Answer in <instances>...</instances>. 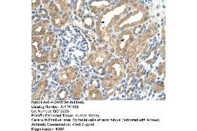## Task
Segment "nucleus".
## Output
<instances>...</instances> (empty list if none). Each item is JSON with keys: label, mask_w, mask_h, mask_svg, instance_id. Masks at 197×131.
Segmentation results:
<instances>
[{"label": "nucleus", "mask_w": 197, "mask_h": 131, "mask_svg": "<svg viewBox=\"0 0 197 131\" xmlns=\"http://www.w3.org/2000/svg\"><path fill=\"white\" fill-rule=\"evenodd\" d=\"M83 92H84L89 100H102V94L101 91L97 89H95L91 85L88 86V88L85 87L83 89Z\"/></svg>", "instance_id": "nucleus-4"}, {"label": "nucleus", "mask_w": 197, "mask_h": 131, "mask_svg": "<svg viewBox=\"0 0 197 131\" xmlns=\"http://www.w3.org/2000/svg\"><path fill=\"white\" fill-rule=\"evenodd\" d=\"M164 89V83L162 81H157L155 83L154 85L152 87V90L154 91V92H160L163 91Z\"/></svg>", "instance_id": "nucleus-14"}, {"label": "nucleus", "mask_w": 197, "mask_h": 131, "mask_svg": "<svg viewBox=\"0 0 197 131\" xmlns=\"http://www.w3.org/2000/svg\"><path fill=\"white\" fill-rule=\"evenodd\" d=\"M134 89H135V87H132L130 88L127 92L126 93V96L127 97H131L132 96V94H134Z\"/></svg>", "instance_id": "nucleus-25"}, {"label": "nucleus", "mask_w": 197, "mask_h": 131, "mask_svg": "<svg viewBox=\"0 0 197 131\" xmlns=\"http://www.w3.org/2000/svg\"><path fill=\"white\" fill-rule=\"evenodd\" d=\"M125 88H126V87H125L124 85H122V86L120 87V88L118 89L119 94H122L124 92H126V91H125Z\"/></svg>", "instance_id": "nucleus-27"}, {"label": "nucleus", "mask_w": 197, "mask_h": 131, "mask_svg": "<svg viewBox=\"0 0 197 131\" xmlns=\"http://www.w3.org/2000/svg\"><path fill=\"white\" fill-rule=\"evenodd\" d=\"M47 80L43 77L40 80V84L37 87H36L34 91L33 92V100H36V97H38V100L40 99L41 95L43 94V92H45V89L47 87Z\"/></svg>", "instance_id": "nucleus-6"}, {"label": "nucleus", "mask_w": 197, "mask_h": 131, "mask_svg": "<svg viewBox=\"0 0 197 131\" xmlns=\"http://www.w3.org/2000/svg\"><path fill=\"white\" fill-rule=\"evenodd\" d=\"M32 58L35 61L38 63H45L47 64L49 62V55L48 53L45 51L44 48L42 49L37 51L34 54V55L32 56Z\"/></svg>", "instance_id": "nucleus-5"}, {"label": "nucleus", "mask_w": 197, "mask_h": 131, "mask_svg": "<svg viewBox=\"0 0 197 131\" xmlns=\"http://www.w3.org/2000/svg\"><path fill=\"white\" fill-rule=\"evenodd\" d=\"M41 19H42V17L40 16V15H38L36 14V15H34V16L32 17V22L33 23L36 22V24L37 22H40Z\"/></svg>", "instance_id": "nucleus-21"}, {"label": "nucleus", "mask_w": 197, "mask_h": 131, "mask_svg": "<svg viewBox=\"0 0 197 131\" xmlns=\"http://www.w3.org/2000/svg\"><path fill=\"white\" fill-rule=\"evenodd\" d=\"M145 73H146V71H145L144 66H141L139 69H138L137 71H136V73H135V76H136V78H139L141 77V76L145 75Z\"/></svg>", "instance_id": "nucleus-18"}, {"label": "nucleus", "mask_w": 197, "mask_h": 131, "mask_svg": "<svg viewBox=\"0 0 197 131\" xmlns=\"http://www.w3.org/2000/svg\"><path fill=\"white\" fill-rule=\"evenodd\" d=\"M78 71V68L72 67L60 70L56 76L55 81L59 83L61 85H66L71 80H74L76 78Z\"/></svg>", "instance_id": "nucleus-1"}, {"label": "nucleus", "mask_w": 197, "mask_h": 131, "mask_svg": "<svg viewBox=\"0 0 197 131\" xmlns=\"http://www.w3.org/2000/svg\"><path fill=\"white\" fill-rule=\"evenodd\" d=\"M111 55L104 48H99L93 53L90 61L92 67H100L105 64L111 58Z\"/></svg>", "instance_id": "nucleus-2"}, {"label": "nucleus", "mask_w": 197, "mask_h": 131, "mask_svg": "<svg viewBox=\"0 0 197 131\" xmlns=\"http://www.w3.org/2000/svg\"><path fill=\"white\" fill-rule=\"evenodd\" d=\"M61 56V51L59 49H52L50 51L49 53V60L52 63H57L59 60Z\"/></svg>", "instance_id": "nucleus-10"}, {"label": "nucleus", "mask_w": 197, "mask_h": 131, "mask_svg": "<svg viewBox=\"0 0 197 131\" xmlns=\"http://www.w3.org/2000/svg\"><path fill=\"white\" fill-rule=\"evenodd\" d=\"M49 68V66L47 64L41 63L37 66V69L40 71H46Z\"/></svg>", "instance_id": "nucleus-19"}, {"label": "nucleus", "mask_w": 197, "mask_h": 131, "mask_svg": "<svg viewBox=\"0 0 197 131\" xmlns=\"http://www.w3.org/2000/svg\"><path fill=\"white\" fill-rule=\"evenodd\" d=\"M32 74H33V79H32V86L34 87L35 85L36 79V72L32 69Z\"/></svg>", "instance_id": "nucleus-26"}, {"label": "nucleus", "mask_w": 197, "mask_h": 131, "mask_svg": "<svg viewBox=\"0 0 197 131\" xmlns=\"http://www.w3.org/2000/svg\"><path fill=\"white\" fill-rule=\"evenodd\" d=\"M137 62L135 60H132L131 62L129 63V64L127 66V74H132V73H134V71H136L137 70Z\"/></svg>", "instance_id": "nucleus-13"}, {"label": "nucleus", "mask_w": 197, "mask_h": 131, "mask_svg": "<svg viewBox=\"0 0 197 131\" xmlns=\"http://www.w3.org/2000/svg\"><path fill=\"white\" fill-rule=\"evenodd\" d=\"M55 34L52 31H48L42 37L43 42L45 47H50L53 45L55 41Z\"/></svg>", "instance_id": "nucleus-8"}, {"label": "nucleus", "mask_w": 197, "mask_h": 131, "mask_svg": "<svg viewBox=\"0 0 197 131\" xmlns=\"http://www.w3.org/2000/svg\"><path fill=\"white\" fill-rule=\"evenodd\" d=\"M68 95V91L65 87H63L62 89H61L57 94V99L60 100V101H63L67 98Z\"/></svg>", "instance_id": "nucleus-12"}, {"label": "nucleus", "mask_w": 197, "mask_h": 131, "mask_svg": "<svg viewBox=\"0 0 197 131\" xmlns=\"http://www.w3.org/2000/svg\"><path fill=\"white\" fill-rule=\"evenodd\" d=\"M165 62H164L163 64H162V66H158V67L157 68V69L158 70V74H159V75H162V73H163V71H164V68H165Z\"/></svg>", "instance_id": "nucleus-22"}, {"label": "nucleus", "mask_w": 197, "mask_h": 131, "mask_svg": "<svg viewBox=\"0 0 197 131\" xmlns=\"http://www.w3.org/2000/svg\"><path fill=\"white\" fill-rule=\"evenodd\" d=\"M139 87H141V89H142L143 88V82L142 79H139V80L137 82L136 85H135V88H136L137 90H139Z\"/></svg>", "instance_id": "nucleus-23"}, {"label": "nucleus", "mask_w": 197, "mask_h": 131, "mask_svg": "<svg viewBox=\"0 0 197 131\" xmlns=\"http://www.w3.org/2000/svg\"><path fill=\"white\" fill-rule=\"evenodd\" d=\"M84 83V79L80 78L76 80L71 85L70 93L74 97L77 98V99H78V97H80V95L81 94V89H82Z\"/></svg>", "instance_id": "nucleus-7"}, {"label": "nucleus", "mask_w": 197, "mask_h": 131, "mask_svg": "<svg viewBox=\"0 0 197 131\" xmlns=\"http://www.w3.org/2000/svg\"><path fill=\"white\" fill-rule=\"evenodd\" d=\"M38 12H39L40 16L43 17V19H45V18L48 16V11L46 9L44 8L40 9L39 11H38Z\"/></svg>", "instance_id": "nucleus-20"}, {"label": "nucleus", "mask_w": 197, "mask_h": 131, "mask_svg": "<svg viewBox=\"0 0 197 131\" xmlns=\"http://www.w3.org/2000/svg\"><path fill=\"white\" fill-rule=\"evenodd\" d=\"M157 76H156L155 74L153 73H150V72H148L147 74V76H145V83L151 85L155 82V80Z\"/></svg>", "instance_id": "nucleus-15"}, {"label": "nucleus", "mask_w": 197, "mask_h": 131, "mask_svg": "<svg viewBox=\"0 0 197 131\" xmlns=\"http://www.w3.org/2000/svg\"><path fill=\"white\" fill-rule=\"evenodd\" d=\"M82 22H84V26L85 28H88V23H89V26H90V28H93L95 26V21L94 18L93 17L90 16V15H86V16L84 17V19H82Z\"/></svg>", "instance_id": "nucleus-11"}, {"label": "nucleus", "mask_w": 197, "mask_h": 131, "mask_svg": "<svg viewBox=\"0 0 197 131\" xmlns=\"http://www.w3.org/2000/svg\"><path fill=\"white\" fill-rule=\"evenodd\" d=\"M50 24V21L47 20H42L36 24L32 26V35L33 36H40L46 34V30Z\"/></svg>", "instance_id": "nucleus-3"}, {"label": "nucleus", "mask_w": 197, "mask_h": 131, "mask_svg": "<svg viewBox=\"0 0 197 131\" xmlns=\"http://www.w3.org/2000/svg\"><path fill=\"white\" fill-rule=\"evenodd\" d=\"M90 85L92 87H93L95 89H99L101 85V83L100 81H99V78L97 76H93L92 77L90 81Z\"/></svg>", "instance_id": "nucleus-16"}, {"label": "nucleus", "mask_w": 197, "mask_h": 131, "mask_svg": "<svg viewBox=\"0 0 197 131\" xmlns=\"http://www.w3.org/2000/svg\"><path fill=\"white\" fill-rule=\"evenodd\" d=\"M135 81H136V79H135V76L134 74H129L127 78L126 85L128 86L132 85L133 83H135Z\"/></svg>", "instance_id": "nucleus-17"}, {"label": "nucleus", "mask_w": 197, "mask_h": 131, "mask_svg": "<svg viewBox=\"0 0 197 131\" xmlns=\"http://www.w3.org/2000/svg\"><path fill=\"white\" fill-rule=\"evenodd\" d=\"M42 41L40 37L38 36L32 37V56L37 51L42 49Z\"/></svg>", "instance_id": "nucleus-9"}, {"label": "nucleus", "mask_w": 197, "mask_h": 131, "mask_svg": "<svg viewBox=\"0 0 197 131\" xmlns=\"http://www.w3.org/2000/svg\"><path fill=\"white\" fill-rule=\"evenodd\" d=\"M40 1H32V10H36L37 7L40 6Z\"/></svg>", "instance_id": "nucleus-24"}]
</instances>
